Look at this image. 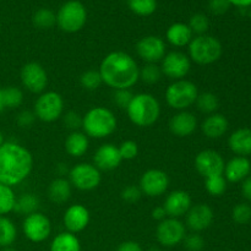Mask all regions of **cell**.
Masks as SVG:
<instances>
[{
  "instance_id": "obj_48",
  "label": "cell",
  "mask_w": 251,
  "mask_h": 251,
  "mask_svg": "<svg viewBox=\"0 0 251 251\" xmlns=\"http://www.w3.org/2000/svg\"><path fill=\"white\" fill-rule=\"evenodd\" d=\"M115 251H144L142 250L141 245L136 242H132V240H127V242L122 243L119 244V247L115 249Z\"/></svg>"
},
{
  "instance_id": "obj_25",
  "label": "cell",
  "mask_w": 251,
  "mask_h": 251,
  "mask_svg": "<svg viewBox=\"0 0 251 251\" xmlns=\"http://www.w3.org/2000/svg\"><path fill=\"white\" fill-rule=\"evenodd\" d=\"M228 146L238 156L251 154V129L243 127L233 132L228 139Z\"/></svg>"
},
{
  "instance_id": "obj_49",
  "label": "cell",
  "mask_w": 251,
  "mask_h": 251,
  "mask_svg": "<svg viewBox=\"0 0 251 251\" xmlns=\"http://www.w3.org/2000/svg\"><path fill=\"white\" fill-rule=\"evenodd\" d=\"M242 193L243 196H244L247 200L251 201V176H248L243 180V185H242Z\"/></svg>"
},
{
  "instance_id": "obj_40",
  "label": "cell",
  "mask_w": 251,
  "mask_h": 251,
  "mask_svg": "<svg viewBox=\"0 0 251 251\" xmlns=\"http://www.w3.org/2000/svg\"><path fill=\"white\" fill-rule=\"evenodd\" d=\"M232 218L237 225H247L251 221V207L248 203H239L232 211Z\"/></svg>"
},
{
  "instance_id": "obj_54",
  "label": "cell",
  "mask_w": 251,
  "mask_h": 251,
  "mask_svg": "<svg viewBox=\"0 0 251 251\" xmlns=\"http://www.w3.org/2000/svg\"><path fill=\"white\" fill-rule=\"evenodd\" d=\"M2 144H4V136H2V132L0 131V146H1Z\"/></svg>"
},
{
  "instance_id": "obj_27",
  "label": "cell",
  "mask_w": 251,
  "mask_h": 251,
  "mask_svg": "<svg viewBox=\"0 0 251 251\" xmlns=\"http://www.w3.org/2000/svg\"><path fill=\"white\" fill-rule=\"evenodd\" d=\"M48 196L51 202L58 205L66 202L71 196L70 181L64 178L54 179L48 186Z\"/></svg>"
},
{
  "instance_id": "obj_15",
  "label": "cell",
  "mask_w": 251,
  "mask_h": 251,
  "mask_svg": "<svg viewBox=\"0 0 251 251\" xmlns=\"http://www.w3.org/2000/svg\"><path fill=\"white\" fill-rule=\"evenodd\" d=\"M161 61L162 74L174 81L183 80L191 69L190 58L181 51H171Z\"/></svg>"
},
{
  "instance_id": "obj_14",
  "label": "cell",
  "mask_w": 251,
  "mask_h": 251,
  "mask_svg": "<svg viewBox=\"0 0 251 251\" xmlns=\"http://www.w3.org/2000/svg\"><path fill=\"white\" fill-rule=\"evenodd\" d=\"M139 188L142 195L149 198H158L169 188V176L161 169H149L141 176Z\"/></svg>"
},
{
  "instance_id": "obj_55",
  "label": "cell",
  "mask_w": 251,
  "mask_h": 251,
  "mask_svg": "<svg viewBox=\"0 0 251 251\" xmlns=\"http://www.w3.org/2000/svg\"><path fill=\"white\" fill-rule=\"evenodd\" d=\"M147 251H162L159 248H151V249H149Z\"/></svg>"
},
{
  "instance_id": "obj_42",
  "label": "cell",
  "mask_w": 251,
  "mask_h": 251,
  "mask_svg": "<svg viewBox=\"0 0 251 251\" xmlns=\"http://www.w3.org/2000/svg\"><path fill=\"white\" fill-rule=\"evenodd\" d=\"M183 242L188 251H201L205 247V240L199 233L185 235Z\"/></svg>"
},
{
  "instance_id": "obj_57",
  "label": "cell",
  "mask_w": 251,
  "mask_h": 251,
  "mask_svg": "<svg viewBox=\"0 0 251 251\" xmlns=\"http://www.w3.org/2000/svg\"><path fill=\"white\" fill-rule=\"evenodd\" d=\"M250 17H251V11H250Z\"/></svg>"
},
{
  "instance_id": "obj_10",
  "label": "cell",
  "mask_w": 251,
  "mask_h": 251,
  "mask_svg": "<svg viewBox=\"0 0 251 251\" xmlns=\"http://www.w3.org/2000/svg\"><path fill=\"white\" fill-rule=\"evenodd\" d=\"M185 235V226L179 218L167 217L161 221L156 228V239L162 247H176L183 242Z\"/></svg>"
},
{
  "instance_id": "obj_47",
  "label": "cell",
  "mask_w": 251,
  "mask_h": 251,
  "mask_svg": "<svg viewBox=\"0 0 251 251\" xmlns=\"http://www.w3.org/2000/svg\"><path fill=\"white\" fill-rule=\"evenodd\" d=\"M36 119L37 118L33 112H31V110H24V112H21L17 115L16 122L21 127H29L31 125H33Z\"/></svg>"
},
{
  "instance_id": "obj_44",
  "label": "cell",
  "mask_w": 251,
  "mask_h": 251,
  "mask_svg": "<svg viewBox=\"0 0 251 251\" xmlns=\"http://www.w3.org/2000/svg\"><path fill=\"white\" fill-rule=\"evenodd\" d=\"M132 97L134 95L130 92V90H115L114 95H113V102L122 109H126Z\"/></svg>"
},
{
  "instance_id": "obj_17",
  "label": "cell",
  "mask_w": 251,
  "mask_h": 251,
  "mask_svg": "<svg viewBox=\"0 0 251 251\" xmlns=\"http://www.w3.org/2000/svg\"><path fill=\"white\" fill-rule=\"evenodd\" d=\"M185 223L189 229L194 233H200L206 230L213 222V210L206 203H196L190 207L185 215Z\"/></svg>"
},
{
  "instance_id": "obj_28",
  "label": "cell",
  "mask_w": 251,
  "mask_h": 251,
  "mask_svg": "<svg viewBox=\"0 0 251 251\" xmlns=\"http://www.w3.org/2000/svg\"><path fill=\"white\" fill-rule=\"evenodd\" d=\"M50 251H81V243L76 234L63 232L53 239Z\"/></svg>"
},
{
  "instance_id": "obj_36",
  "label": "cell",
  "mask_w": 251,
  "mask_h": 251,
  "mask_svg": "<svg viewBox=\"0 0 251 251\" xmlns=\"http://www.w3.org/2000/svg\"><path fill=\"white\" fill-rule=\"evenodd\" d=\"M205 189L211 196H222L227 190V180L223 176H210L205 179Z\"/></svg>"
},
{
  "instance_id": "obj_3",
  "label": "cell",
  "mask_w": 251,
  "mask_h": 251,
  "mask_svg": "<svg viewBox=\"0 0 251 251\" xmlns=\"http://www.w3.org/2000/svg\"><path fill=\"white\" fill-rule=\"evenodd\" d=\"M125 110L130 122L139 127L152 126L161 117V104L151 93L134 95Z\"/></svg>"
},
{
  "instance_id": "obj_30",
  "label": "cell",
  "mask_w": 251,
  "mask_h": 251,
  "mask_svg": "<svg viewBox=\"0 0 251 251\" xmlns=\"http://www.w3.org/2000/svg\"><path fill=\"white\" fill-rule=\"evenodd\" d=\"M39 207V199L34 194H24L16 199L14 211L21 213V215H31L37 212Z\"/></svg>"
},
{
  "instance_id": "obj_12",
  "label": "cell",
  "mask_w": 251,
  "mask_h": 251,
  "mask_svg": "<svg viewBox=\"0 0 251 251\" xmlns=\"http://www.w3.org/2000/svg\"><path fill=\"white\" fill-rule=\"evenodd\" d=\"M20 77L24 87L32 93L41 95L48 85V74L46 69L37 61H29L25 64L20 73Z\"/></svg>"
},
{
  "instance_id": "obj_39",
  "label": "cell",
  "mask_w": 251,
  "mask_h": 251,
  "mask_svg": "<svg viewBox=\"0 0 251 251\" xmlns=\"http://www.w3.org/2000/svg\"><path fill=\"white\" fill-rule=\"evenodd\" d=\"M80 83L83 88L88 91H96L103 83L102 77L98 70H87L80 76Z\"/></svg>"
},
{
  "instance_id": "obj_22",
  "label": "cell",
  "mask_w": 251,
  "mask_h": 251,
  "mask_svg": "<svg viewBox=\"0 0 251 251\" xmlns=\"http://www.w3.org/2000/svg\"><path fill=\"white\" fill-rule=\"evenodd\" d=\"M251 172V163L247 157L237 156L226 163L223 176L230 183H239L249 176Z\"/></svg>"
},
{
  "instance_id": "obj_46",
  "label": "cell",
  "mask_w": 251,
  "mask_h": 251,
  "mask_svg": "<svg viewBox=\"0 0 251 251\" xmlns=\"http://www.w3.org/2000/svg\"><path fill=\"white\" fill-rule=\"evenodd\" d=\"M210 11L215 15H223L229 10L230 2L228 0H210Z\"/></svg>"
},
{
  "instance_id": "obj_34",
  "label": "cell",
  "mask_w": 251,
  "mask_h": 251,
  "mask_svg": "<svg viewBox=\"0 0 251 251\" xmlns=\"http://www.w3.org/2000/svg\"><path fill=\"white\" fill-rule=\"evenodd\" d=\"M16 196L10 186L0 184V216H5L14 211Z\"/></svg>"
},
{
  "instance_id": "obj_37",
  "label": "cell",
  "mask_w": 251,
  "mask_h": 251,
  "mask_svg": "<svg viewBox=\"0 0 251 251\" xmlns=\"http://www.w3.org/2000/svg\"><path fill=\"white\" fill-rule=\"evenodd\" d=\"M188 26L190 27L194 34L202 36V34H206V32L210 28V20H208V17L205 14L198 12V14H194L190 17Z\"/></svg>"
},
{
  "instance_id": "obj_9",
  "label": "cell",
  "mask_w": 251,
  "mask_h": 251,
  "mask_svg": "<svg viewBox=\"0 0 251 251\" xmlns=\"http://www.w3.org/2000/svg\"><path fill=\"white\" fill-rule=\"evenodd\" d=\"M69 181L77 190L91 191L100 186L102 176L95 164L78 163L69 172Z\"/></svg>"
},
{
  "instance_id": "obj_6",
  "label": "cell",
  "mask_w": 251,
  "mask_h": 251,
  "mask_svg": "<svg viewBox=\"0 0 251 251\" xmlns=\"http://www.w3.org/2000/svg\"><path fill=\"white\" fill-rule=\"evenodd\" d=\"M198 96V86L185 78L174 81L167 87L166 93H164L167 104L172 109H176L178 112L189 109L191 105L195 104Z\"/></svg>"
},
{
  "instance_id": "obj_8",
  "label": "cell",
  "mask_w": 251,
  "mask_h": 251,
  "mask_svg": "<svg viewBox=\"0 0 251 251\" xmlns=\"http://www.w3.org/2000/svg\"><path fill=\"white\" fill-rule=\"evenodd\" d=\"M33 113L43 123L56 122L64 113V100L60 93L55 91L41 93L34 103Z\"/></svg>"
},
{
  "instance_id": "obj_38",
  "label": "cell",
  "mask_w": 251,
  "mask_h": 251,
  "mask_svg": "<svg viewBox=\"0 0 251 251\" xmlns=\"http://www.w3.org/2000/svg\"><path fill=\"white\" fill-rule=\"evenodd\" d=\"M162 70L161 66L157 64H146L144 68L140 69V80L144 81L145 83L149 85H153L157 83L162 77Z\"/></svg>"
},
{
  "instance_id": "obj_33",
  "label": "cell",
  "mask_w": 251,
  "mask_h": 251,
  "mask_svg": "<svg viewBox=\"0 0 251 251\" xmlns=\"http://www.w3.org/2000/svg\"><path fill=\"white\" fill-rule=\"evenodd\" d=\"M130 11L137 16L147 17L157 10V0H126Z\"/></svg>"
},
{
  "instance_id": "obj_35",
  "label": "cell",
  "mask_w": 251,
  "mask_h": 251,
  "mask_svg": "<svg viewBox=\"0 0 251 251\" xmlns=\"http://www.w3.org/2000/svg\"><path fill=\"white\" fill-rule=\"evenodd\" d=\"M2 100H4L5 108H14L20 107L24 102V93L20 88L15 86H9L6 88H2Z\"/></svg>"
},
{
  "instance_id": "obj_13",
  "label": "cell",
  "mask_w": 251,
  "mask_h": 251,
  "mask_svg": "<svg viewBox=\"0 0 251 251\" xmlns=\"http://www.w3.org/2000/svg\"><path fill=\"white\" fill-rule=\"evenodd\" d=\"M194 166L196 172L206 179L210 176H223L226 162L215 150H203L196 154Z\"/></svg>"
},
{
  "instance_id": "obj_26",
  "label": "cell",
  "mask_w": 251,
  "mask_h": 251,
  "mask_svg": "<svg viewBox=\"0 0 251 251\" xmlns=\"http://www.w3.org/2000/svg\"><path fill=\"white\" fill-rule=\"evenodd\" d=\"M88 145L90 141L85 132L71 131L65 140V151L69 156L77 158L87 152Z\"/></svg>"
},
{
  "instance_id": "obj_4",
  "label": "cell",
  "mask_w": 251,
  "mask_h": 251,
  "mask_svg": "<svg viewBox=\"0 0 251 251\" xmlns=\"http://www.w3.org/2000/svg\"><path fill=\"white\" fill-rule=\"evenodd\" d=\"M118 120L114 113L104 107L91 108L82 117V129L87 137L105 139L114 134Z\"/></svg>"
},
{
  "instance_id": "obj_29",
  "label": "cell",
  "mask_w": 251,
  "mask_h": 251,
  "mask_svg": "<svg viewBox=\"0 0 251 251\" xmlns=\"http://www.w3.org/2000/svg\"><path fill=\"white\" fill-rule=\"evenodd\" d=\"M17 238L16 226L10 218L0 216V248L11 247Z\"/></svg>"
},
{
  "instance_id": "obj_45",
  "label": "cell",
  "mask_w": 251,
  "mask_h": 251,
  "mask_svg": "<svg viewBox=\"0 0 251 251\" xmlns=\"http://www.w3.org/2000/svg\"><path fill=\"white\" fill-rule=\"evenodd\" d=\"M120 196H122V199L125 201V202L134 203V202H137V201L141 199L142 193L141 190H140L139 186L127 185L123 189Z\"/></svg>"
},
{
  "instance_id": "obj_23",
  "label": "cell",
  "mask_w": 251,
  "mask_h": 251,
  "mask_svg": "<svg viewBox=\"0 0 251 251\" xmlns=\"http://www.w3.org/2000/svg\"><path fill=\"white\" fill-rule=\"evenodd\" d=\"M228 127H229V123L227 118L218 113H213L206 117V119L201 124L203 135L211 140H217L222 137L228 131Z\"/></svg>"
},
{
  "instance_id": "obj_31",
  "label": "cell",
  "mask_w": 251,
  "mask_h": 251,
  "mask_svg": "<svg viewBox=\"0 0 251 251\" xmlns=\"http://www.w3.org/2000/svg\"><path fill=\"white\" fill-rule=\"evenodd\" d=\"M32 22L37 28L49 29L56 25V14L50 9L42 7L38 9L32 16Z\"/></svg>"
},
{
  "instance_id": "obj_52",
  "label": "cell",
  "mask_w": 251,
  "mask_h": 251,
  "mask_svg": "<svg viewBox=\"0 0 251 251\" xmlns=\"http://www.w3.org/2000/svg\"><path fill=\"white\" fill-rule=\"evenodd\" d=\"M5 109V105H4V100H2V90L0 88V113Z\"/></svg>"
},
{
  "instance_id": "obj_53",
  "label": "cell",
  "mask_w": 251,
  "mask_h": 251,
  "mask_svg": "<svg viewBox=\"0 0 251 251\" xmlns=\"http://www.w3.org/2000/svg\"><path fill=\"white\" fill-rule=\"evenodd\" d=\"M1 251H17V250L14 249V248H11V247H7V248H2Z\"/></svg>"
},
{
  "instance_id": "obj_50",
  "label": "cell",
  "mask_w": 251,
  "mask_h": 251,
  "mask_svg": "<svg viewBox=\"0 0 251 251\" xmlns=\"http://www.w3.org/2000/svg\"><path fill=\"white\" fill-rule=\"evenodd\" d=\"M167 217H168V216H167L166 210H164L163 206H158V207H154L153 210H152V218H153V220L161 222V221L166 220Z\"/></svg>"
},
{
  "instance_id": "obj_18",
  "label": "cell",
  "mask_w": 251,
  "mask_h": 251,
  "mask_svg": "<svg viewBox=\"0 0 251 251\" xmlns=\"http://www.w3.org/2000/svg\"><path fill=\"white\" fill-rule=\"evenodd\" d=\"M90 211L86 206L81 205V203L69 206L63 217V222L66 230L73 233V234H76V233H80L83 229H86L88 223H90Z\"/></svg>"
},
{
  "instance_id": "obj_32",
  "label": "cell",
  "mask_w": 251,
  "mask_h": 251,
  "mask_svg": "<svg viewBox=\"0 0 251 251\" xmlns=\"http://www.w3.org/2000/svg\"><path fill=\"white\" fill-rule=\"evenodd\" d=\"M195 104L201 113H205V114L210 115L216 113V110L218 109V107H220V100H218V97L215 93L203 92L199 93Z\"/></svg>"
},
{
  "instance_id": "obj_1",
  "label": "cell",
  "mask_w": 251,
  "mask_h": 251,
  "mask_svg": "<svg viewBox=\"0 0 251 251\" xmlns=\"http://www.w3.org/2000/svg\"><path fill=\"white\" fill-rule=\"evenodd\" d=\"M103 83L113 90H130L140 80V68L135 59L125 51H112L100 65Z\"/></svg>"
},
{
  "instance_id": "obj_19",
  "label": "cell",
  "mask_w": 251,
  "mask_h": 251,
  "mask_svg": "<svg viewBox=\"0 0 251 251\" xmlns=\"http://www.w3.org/2000/svg\"><path fill=\"white\" fill-rule=\"evenodd\" d=\"M193 206L190 194L184 190H174L164 200V210L168 217L179 218L188 213Z\"/></svg>"
},
{
  "instance_id": "obj_5",
  "label": "cell",
  "mask_w": 251,
  "mask_h": 251,
  "mask_svg": "<svg viewBox=\"0 0 251 251\" xmlns=\"http://www.w3.org/2000/svg\"><path fill=\"white\" fill-rule=\"evenodd\" d=\"M188 48L190 60L199 65H211L220 60L223 54L222 43L216 37L208 34L194 37Z\"/></svg>"
},
{
  "instance_id": "obj_11",
  "label": "cell",
  "mask_w": 251,
  "mask_h": 251,
  "mask_svg": "<svg viewBox=\"0 0 251 251\" xmlns=\"http://www.w3.org/2000/svg\"><path fill=\"white\" fill-rule=\"evenodd\" d=\"M22 230L24 234L29 242L42 243L51 233L50 220L46 215L41 212H34L26 216L22 223Z\"/></svg>"
},
{
  "instance_id": "obj_43",
  "label": "cell",
  "mask_w": 251,
  "mask_h": 251,
  "mask_svg": "<svg viewBox=\"0 0 251 251\" xmlns=\"http://www.w3.org/2000/svg\"><path fill=\"white\" fill-rule=\"evenodd\" d=\"M63 122L65 126L73 131H77V129L82 127V117L78 113L73 112V110L63 115Z\"/></svg>"
},
{
  "instance_id": "obj_21",
  "label": "cell",
  "mask_w": 251,
  "mask_h": 251,
  "mask_svg": "<svg viewBox=\"0 0 251 251\" xmlns=\"http://www.w3.org/2000/svg\"><path fill=\"white\" fill-rule=\"evenodd\" d=\"M169 130L176 137H188L198 129V119L193 113L181 110L169 120Z\"/></svg>"
},
{
  "instance_id": "obj_20",
  "label": "cell",
  "mask_w": 251,
  "mask_h": 251,
  "mask_svg": "<svg viewBox=\"0 0 251 251\" xmlns=\"http://www.w3.org/2000/svg\"><path fill=\"white\" fill-rule=\"evenodd\" d=\"M95 166L100 171H114L122 164L123 158L118 146L113 144H104L96 151L93 157Z\"/></svg>"
},
{
  "instance_id": "obj_41",
  "label": "cell",
  "mask_w": 251,
  "mask_h": 251,
  "mask_svg": "<svg viewBox=\"0 0 251 251\" xmlns=\"http://www.w3.org/2000/svg\"><path fill=\"white\" fill-rule=\"evenodd\" d=\"M118 149H119L123 161H131V159L136 158L139 154V146L132 140H126V141L122 142Z\"/></svg>"
},
{
  "instance_id": "obj_51",
  "label": "cell",
  "mask_w": 251,
  "mask_h": 251,
  "mask_svg": "<svg viewBox=\"0 0 251 251\" xmlns=\"http://www.w3.org/2000/svg\"><path fill=\"white\" fill-rule=\"evenodd\" d=\"M230 5H234L238 7H248L251 5V0H228Z\"/></svg>"
},
{
  "instance_id": "obj_16",
  "label": "cell",
  "mask_w": 251,
  "mask_h": 251,
  "mask_svg": "<svg viewBox=\"0 0 251 251\" xmlns=\"http://www.w3.org/2000/svg\"><path fill=\"white\" fill-rule=\"evenodd\" d=\"M166 43L158 36L142 37L136 43V53L146 64H157L166 55Z\"/></svg>"
},
{
  "instance_id": "obj_7",
  "label": "cell",
  "mask_w": 251,
  "mask_h": 251,
  "mask_svg": "<svg viewBox=\"0 0 251 251\" xmlns=\"http://www.w3.org/2000/svg\"><path fill=\"white\" fill-rule=\"evenodd\" d=\"M87 21V10L78 0H69L64 2L56 12V25L66 33H76L81 31Z\"/></svg>"
},
{
  "instance_id": "obj_2",
  "label": "cell",
  "mask_w": 251,
  "mask_h": 251,
  "mask_svg": "<svg viewBox=\"0 0 251 251\" xmlns=\"http://www.w3.org/2000/svg\"><path fill=\"white\" fill-rule=\"evenodd\" d=\"M33 169V156L26 147L16 142L0 146V184L12 186L26 180Z\"/></svg>"
},
{
  "instance_id": "obj_56",
  "label": "cell",
  "mask_w": 251,
  "mask_h": 251,
  "mask_svg": "<svg viewBox=\"0 0 251 251\" xmlns=\"http://www.w3.org/2000/svg\"><path fill=\"white\" fill-rule=\"evenodd\" d=\"M0 31H1V25H0Z\"/></svg>"
},
{
  "instance_id": "obj_24",
  "label": "cell",
  "mask_w": 251,
  "mask_h": 251,
  "mask_svg": "<svg viewBox=\"0 0 251 251\" xmlns=\"http://www.w3.org/2000/svg\"><path fill=\"white\" fill-rule=\"evenodd\" d=\"M166 38L169 43L176 48H183L189 46L191 39L194 38V33L188 26V24L183 22H176L168 27L166 32Z\"/></svg>"
}]
</instances>
